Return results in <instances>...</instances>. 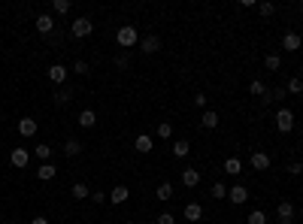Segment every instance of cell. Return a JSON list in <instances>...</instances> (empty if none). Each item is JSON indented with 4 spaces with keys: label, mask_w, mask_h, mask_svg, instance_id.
Wrapping results in <instances>:
<instances>
[{
    "label": "cell",
    "mask_w": 303,
    "mask_h": 224,
    "mask_svg": "<svg viewBox=\"0 0 303 224\" xmlns=\"http://www.w3.org/2000/svg\"><path fill=\"white\" fill-rule=\"evenodd\" d=\"M91 30H94V22L88 19V15H79V19L70 25V33H73L76 40H85V37H91Z\"/></svg>",
    "instance_id": "6da1fadb"
},
{
    "label": "cell",
    "mask_w": 303,
    "mask_h": 224,
    "mask_svg": "<svg viewBox=\"0 0 303 224\" xmlns=\"http://www.w3.org/2000/svg\"><path fill=\"white\" fill-rule=\"evenodd\" d=\"M115 43H118L121 49H134V46L139 43V37H137V30H134L131 25H124V27H118V33H115Z\"/></svg>",
    "instance_id": "7a4b0ae2"
},
{
    "label": "cell",
    "mask_w": 303,
    "mask_h": 224,
    "mask_svg": "<svg viewBox=\"0 0 303 224\" xmlns=\"http://www.w3.org/2000/svg\"><path fill=\"white\" fill-rule=\"evenodd\" d=\"M276 127H279L282 133H291V130H294V112H291V109H279V112H276Z\"/></svg>",
    "instance_id": "3957f363"
},
{
    "label": "cell",
    "mask_w": 303,
    "mask_h": 224,
    "mask_svg": "<svg viewBox=\"0 0 303 224\" xmlns=\"http://www.w3.org/2000/svg\"><path fill=\"white\" fill-rule=\"evenodd\" d=\"M276 218H279V224H291V221H294V203L282 200L279 209H276Z\"/></svg>",
    "instance_id": "277c9868"
},
{
    "label": "cell",
    "mask_w": 303,
    "mask_h": 224,
    "mask_svg": "<svg viewBox=\"0 0 303 224\" xmlns=\"http://www.w3.org/2000/svg\"><path fill=\"white\" fill-rule=\"evenodd\" d=\"M46 76L52 79V85H64V82H67V67H64V64H52Z\"/></svg>",
    "instance_id": "5b68a950"
},
{
    "label": "cell",
    "mask_w": 303,
    "mask_h": 224,
    "mask_svg": "<svg viewBox=\"0 0 303 224\" xmlns=\"http://www.w3.org/2000/svg\"><path fill=\"white\" fill-rule=\"evenodd\" d=\"M227 197H230V203L243 206V203L248 200V188H246V185H234V188H227Z\"/></svg>",
    "instance_id": "8992f818"
},
{
    "label": "cell",
    "mask_w": 303,
    "mask_h": 224,
    "mask_svg": "<svg viewBox=\"0 0 303 224\" xmlns=\"http://www.w3.org/2000/svg\"><path fill=\"white\" fill-rule=\"evenodd\" d=\"M182 185H185V188H197V185H200V170L185 167V170H182Z\"/></svg>",
    "instance_id": "52a82bcc"
},
{
    "label": "cell",
    "mask_w": 303,
    "mask_h": 224,
    "mask_svg": "<svg viewBox=\"0 0 303 224\" xmlns=\"http://www.w3.org/2000/svg\"><path fill=\"white\" fill-rule=\"evenodd\" d=\"M300 46H303V40H300V33H294V30H288V33L282 37V49H285V51H297Z\"/></svg>",
    "instance_id": "ba28073f"
},
{
    "label": "cell",
    "mask_w": 303,
    "mask_h": 224,
    "mask_svg": "<svg viewBox=\"0 0 303 224\" xmlns=\"http://www.w3.org/2000/svg\"><path fill=\"white\" fill-rule=\"evenodd\" d=\"M37 30L43 33V37H49L52 30H55V19H52L49 12H43V15H37Z\"/></svg>",
    "instance_id": "9c48e42d"
},
{
    "label": "cell",
    "mask_w": 303,
    "mask_h": 224,
    "mask_svg": "<svg viewBox=\"0 0 303 224\" xmlns=\"http://www.w3.org/2000/svg\"><path fill=\"white\" fill-rule=\"evenodd\" d=\"M248 167H252V170H270V154L255 151L252 158H248Z\"/></svg>",
    "instance_id": "30bf717a"
},
{
    "label": "cell",
    "mask_w": 303,
    "mask_h": 224,
    "mask_svg": "<svg viewBox=\"0 0 303 224\" xmlns=\"http://www.w3.org/2000/svg\"><path fill=\"white\" fill-rule=\"evenodd\" d=\"M9 161H12V167H28V161H30V154H28V149H12V154H9Z\"/></svg>",
    "instance_id": "8fae6325"
},
{
    "label": "cell",
    "mask_w": 303,
    "mask_h": 224,
    "mask_svg": "<svg viewBox=\"0 0 303 224\" xmlns=\"http://www.w3.org/2000/svg\"><path fill=\"white\" fill-rule=\"evenodd\" d=\"M139 49L146 51V55H155V51H161V40H158V37H142Z\"/></svg>",
    "instance_id": "7c38bea8"
},
{
    "label": "cell",
    "mask_w": 303,
    "mask_h": 224,
    "mask_svg": "<svg viewBox=\"0 0 303 224\" xmlns=\"http://www.w3.org/2000/svg\"><path fill=\"white\" fill-rule=\"evenodd\" d=\"M52 100H55V106H67V103L73 100V88H67V85H61V88L55 91V97H52Z\"/></svg>",
    "instance_id": "4fadbf2b"
},
{
    "label": "cell",
    "mask_w": 303,
    "mask_h": 224,
    "mask_svg": "<svg viewBox=\"0 0 303 224\" xmlns=\"http://www.w3.org/2000/svg\"><path fill=\"white\" fill-rule=\"evenodd\" d=\"M200 124H203L206 130H216V127H219V112H216V109H206V112L200 115Z\"/></svg>",
    "instance_id": "5bb4252c"
},
{
    "label": "cell",
    "mask_w": 303,
    "mask_h": 224,
    "mask_svg": "<svg viewBox=\"0 0 303 224\" xmlns=\"http://www.w3.org/2000/svg\"><path fill=\"white\" fill-rule=\"evenodd\" d=\"M94 124H97L94 109H82V112H79V127H85V130H88V127H94Z\"/></svg>",
    "instance_id": "9a60e30c"
},
{
    "label": "cell",
    "mask_w": 303,
    "mask_h": 224,
    "mask_svg": "<svg viewBox=\"0 0 303 224\" xmlns=\"http://www.w3.org/2000/svg\"><path fill=\"white\" fill-rule=\"evenodd\" d=\"M128 197H131V191H128V188H124V185H115L112 191H110V200H112L115 206H118V203H124Z\"/></svg>",
    "instance_id": "2e32d148"
},
{
    "label": "cell",
    "mask_w": 303,
    "mask_h": 224,
    "mask_svg": "<svg viewBox=\"0 0 303 224\" xmlns=\"http://www.w3.org/2000/svg\"><path fill=\"white\" fill-rule=\"evenodd\" d=\"M37 122H33V118H22V122H19V133L22 136H33V133H37Z\"/></svg>",
    "instance_id": "e0dca14e"
},
{
    "label": "cell",
    "mask_w": 303,
    "mask_h": 224,
    "mask_svg": "<svg viewBox=\"0 0 303 224\" xmlns=\"http://www.w3.org/2000/svg\"><path fill=\"white\" fill-rule=\"evenodd\" d=\"M134 149H137L139 154H149V151H152V136L139 133V136H137V143H134Z\"/></svg>",
    "instance_id": "ac0fdd59"
},
{
    "label": "cell",
    "mask_w": 303,
    "mask_h": 224,
    "mask_svg": "<svg viewBox=\"0 0 303 224\" xmlns=\"http://www.w3.org/2000/svg\"><path fill=\"white\" fill-rule=\"evenodd\" d=\"M185 218H188V221H200V218H203V206H200V203H188V206H185Z\"/></svg>",
    "instance_id": "d6986e66"
},
{
    "label": "cell",
    "mask_w": 303,
    "mask_h": 224,
    "mask_svg": "<svg viewBox=\"0 0 303 224\" xmlns=\"http://www.w3.org/2000/svg\"><path fill=\"white\" fill-rule=\"evenodd\" d=\"M285 94H288L285 88H267L261 100H264V103H276V100H285Z\"/></svg>",
    "instance_id": "ffe728a7"
},
{
    "label": "cell",
    "mask_w": 303,
    "mask_h": 224,
    "mask_svg": "<svg viewBox=\"0 0 303 224\" xmlns=\"http://www.w3.org/2000/svg\"><path fill=\"white\" fill-rule=\"evenodd\" d=\"M64 154H67V158H79V154H82V143L79 140H67L64 143Z\"/></svg>",
    "instance_id": "44dd1931"
},
{
    "label": "cell",
    "mask_w": 303,
    "mask_h": 224,
    "mask_svg": "<svg viewBox=\"0 0 303 224\" xmlns=\"http://www.w3.org/2000/svg\"><path fill=\"white\" fill-rule=\"evenodd\" d=\"M155 197L161 200V203L173 200V185H170V182H161V185H158V191H155Z\"/></svg>",
    "instance_id": "7402d4cb"
},
{
    "label": "cell",
    "mask_w": 303,
    "mask_h": 224,
    "mask_svg": "<svg viewBox=\"0 0 303 224\" xmlns=\"http://www.w3.org/2000/svg\"><path fill=\"white\" fill-rule=\"evenodd\" d=\"M224 173H227V176H240V173H243L240 158H227V161H224Z\"/></svg>",
    "instance_id": "603a6c76"
},
{
    "label": "cell",
    "mask_w": 303,
    "mask_h": 224,
    "mask_svg": "<svg viewBox=\"0 0 303 224\" xmlns=\"http://www.w3.org/2000/svg\"><path fill=\"white\" fill-rule=\"evenodd\" d=\"M55 173H58V170H55V164H40V170H37V176L43 179V182H49V179H55Z\"/></svg>",
    "instance_id": "cb8c5ba5"
},
{
    "label": "cell",
    "mask_w": 303,
    "mask_h": 224,
    "mask_svg": "<svg viewBox=\"0 0 303 224\" xmlns=\"http://www.w3.org/2000/svg\"><path fill=\"white\" fill-rule=\"evenodd\" d=\"M70 194H73L76 200H85V197H91V188H88L85 182H76V185H73V191H70Z\"/></svg>",
    "instance_id": "d4e9b609"
},
{
    "label": "cell",
    "mask_w": 303,
    "mask_h": 224,
    "mask_svg": "<svg viewBox=\"0 0 303 224\" xmlns=\"http://www.w3.org/2000/svg\"><path fill=\"white\" fill-rule=\"evenodd\" d=\"M33 154H37V158H40V161L46 164V161L52 158V146H49V143H40L37 149H33Z\"/></svg>",
    "instance_id": "484cf974"
},
{
    "label": "cell",
    "mask_w": 303,
    "mask_h": 224,
    "mask_svg": "<svg viewBox=\"0 0 303 224\" xmlns=\"http://www.w3.org/2000/svg\"><path fill=\"white\" fill-rule=\"evenodd\" d=\"M264 82L261 79H252V82H248V94H252V97H264Z\"/></svg>",
    "instance_id": "4316f807"
},
{
    "label": "cell",
    "mask_w": 303,
    "mask_h": 224,
    "mask_svg": "<svg viewBox=\"0 0 303 224\" xmlns=\"http://www.w3.org/2000/svg\"><path fill=\"white\" fill-rule=\"evenodd\" d=\"M285 91H288V94H303V79H288V85H285Z\"/></svg>",
    "instance_id": "83f0119b"
},
{
    "label": "cell",
    "mask_w": 303,
    "mask_h": 224,
    "mask_svg": "<svg viewBox=\"0 0 303 224\" xmlns=\"http://www.w3.org/2000/svg\"><path fill=\"white\" fill-rule=\"evenodd\" d=\"M258 12L264 15V19H270V15H276V3H270V0H264V3H258Z\"/></svg>",
    "instance_id": "f1b7e54d"
},
{
    "label": "cell",
    "mask_w": 303,
    "mask_h": 224,
    "mask_svg": "<svg viewBox=\"0 0 303 224\" xmlns=\"http://www.w3.org/2000/svg\"><path fill=\"white\" fill-rule=\"evenodd\" d=\"M264 67H267V70H273V73H276L279 67H282V58H279V55H267V58H264Z\"/></svg>",
    "instance_id": "f546056e"
},
{
    "label": "cell",
    "mask_w": 303,
    "mask_h": 224,
    "mask_svg": "<svg viewBox=\"0 0 303 224\" xmlns=\"http://www.w3.org/2000/svg\"><path fill=\"white\" fill-rule=\"evenodd\" d=\"M188 151H191V143H185V140H179V143L173 146V154H176V158H185Z\"/></svg>",
    "instance_id": "4dcf8cb0"
},
{
    "label": "cell",
    "mask_w": 303,
    "mask_h": 224,
    "mask_svg": "<svg viewBox=\"0 0 303 224\" xmlns=\"http://www.w3.org/2000/svg\"><path fill=\"white\" fill-rule=\"evenodd\" d=\"M52 9H55L58 15H67L70 12V0H52Z\"/></svg>",
    "instance_id": "1f68e13d"
},
{
    "label": "cell",
    "mask_w": 303,
    "mask_h": 224,
    "mask_svg": "<svg viewBox=\"0 0 303 224\" xmlns=\"http://www.w3.org/2000/svg\"><path fill=\"white\" fill-rule=\"evenodd\" d=\"M158 136H161V140H170V136H173V124L161 122V124H158Z\"/></svg>",
    "instance_id": "d6a6232c"
},
{
    "label": "cell",
    "mask_w": 303,
    "mask_h": 224,
    "mask_svg": "<svg viewBox=\"0 0 303 224\" xmlns=\"http://www.w3.org/2000/svg\"><path fill=\"white\" fill-rule=\"evenodd\" d=\"M46 43H52V46H61V43H64V30H58V27H55V30H52L49 37H46Z\"/></svg>",
    "instance_id": "836d02e7"
},
{
    "label": "cell",
    "mask_w": 303,
    "mask_h": 224,
    "mask_svg": "<svg viewBox=\"0 0 303 224\" xmlns=\"http://www.w3.org/2000/svg\"><path fill=\"white\" fill-rule=\"evenodd\" d=\"M73 73L88 76V73H91V64H88V61H76V64H73Z\"/></svg>",
    "instance_id": "e575fe53"
},
{
    "label": "cell",
    "mask_w": 303,
    "mask_h": 224,
    "mask_svg": "<svg viewBox=\"0 0 303 224\" xmlns=\"http://www.w3.org/2000/svg\"><path fill=\"white\" fill-rule=\"evenodd\" d=\"M209 194L216 197V200H224V197H227V188H224L221 182H216V185H212V191H209Z\"/></svg>",
    "instance_id": "d590c367"
},
{
    "label": "cell",
    "mask_w": 303,
    "mask_h": 224,
    "mask_svg": "<svg viewBox=\"0 0 303 224\" xmlns=\"http://www.w3.org/2000/svg\"><path fill=\"white\" fill-rule=\"evenodd\" d=\"M248 224H267V215H264L261 209H255V212H248Z\"/></svg>",
    "instance_id": "8d00e7d4"
},
{
    "label": "cell",
    "mask_w": 303,
    "mask_h": 224,
    "mask_svg": "<svg viewBox=\"0 0 303 224\" xmlns=\"http://www.w3.org/2000/svg\"><path fill=\"white\" fill-rule=\"evenodd\" d=\"M285 170H288L291 176H300V173H303V164H300V161H291V164L285 167Z\"/></svg>",
    "instance_id": "74e56055"
},
{
    "label": "cell",
    "mask_w": 303,
    "mask_h": 224,
    "mask_svg": "<svg viewBox=\"0 0 303 224\" xmlns=\"http://www.w3.org/2000/svg\"><path fill=\"white\" fill-rule=\"evenodd\" d=\"M158 224H176V215L173 212H161L158 215Z\"/></svg>",
    "instance_id": "f35d334b"
},
{
    "label": "cell",
    "mask_w": 303,
    "mask_h": 224,
    "mask_svg": "<svg viewBox=\"0 0 303 224\" xmlns=\"http://www.w3.org/2000/svg\"><path fill=\"white\" fill-rule=\"evenodd\" d=\"M115 67H118V70H124V67H131V58H128V55H118V58H115Z\"/></svg>",
    "instance_id": "ab89813d"
},
{
    "label": "cell",
    "mask_w": 303,
    "mask_h": 224,
    "mask_svg": "<svg viewBox=\"0 0 303 224\" xmlns=\"http://www.w3.org/2000/svg\"><path fill=\"white\" fill-rule=\"evenodd\" d=\"M206 94H197V97H194V106H197V109H206Z\"/></svg>",
    "instance_id": "60d3db41"
},
{
    "label": "cell",
    "mask_w": 303,
    "mask_h": 224,
    "mask_svg": "<svg viewBox=\"0 0 303 224\" xmlns=\"http://www.w3.org/2000/svg\"><path fill=\"white\" fill-rule=\"evenodd\" d=\"M91 200H94V203H103V200H106V194H103V191H91Z\"/></svg>",
    "instance_id": "b9f144b4"
},
{
    "label": "cell",
    "mask_w": 303,
    "mask_h": 224,
    "mask_svg": "<svg viewBox=\"0 0 303 224\" xmlns=\"http://www.w3.org/2000/svg\"><path fill=\"white\" fill-rule=\"evenodd\" d=\"M30 224H49V218H43V215H37V218H30Z\"/></svg>",
    "instance_id": "7bdbcfd3"
},
{
    "label": "cell",
    "mask_w": 303,
    "mask_h": 224,
    "mask_svg": "<svg viewBox=\"0 0 303 224\" xmlns=\"http://www.w3.org/2000/svg\"><path fill=\"white\" fill-rule=\"evenodd\" d=\"M6 224H19V221H6Z\"/></svg>",
    "instance_id": "ee69618b"
},
{
    "label": "cell",
    "mask_w": 303,
    "mask_h": 224,
    "mask_svg": "<svg viewBox=\"0 0 303 224\" xmlns=\"http://www.w3.org/2000/svg\"><path fill=\"white\" fill-rule=\"evenodd\" d=\"M149 224H158V221H149Z\"/></svg>",
    "instance_id": "f6af8a7d"
},
{
    "label": "cell",
    "mask_w": 303,
    "mask_h": 224,
    "mask_svg": "<svg viewBox=\"0 0 303 224\" xmlns=\"http://www.w3.org/2000/svg\"><path fill=\"white\" fill-rule=\"evenodd\" d=\"M124 224H131V221H124Z\"/></svg>",
    "instance_id": "bcb514c9"
}]
</instances>
